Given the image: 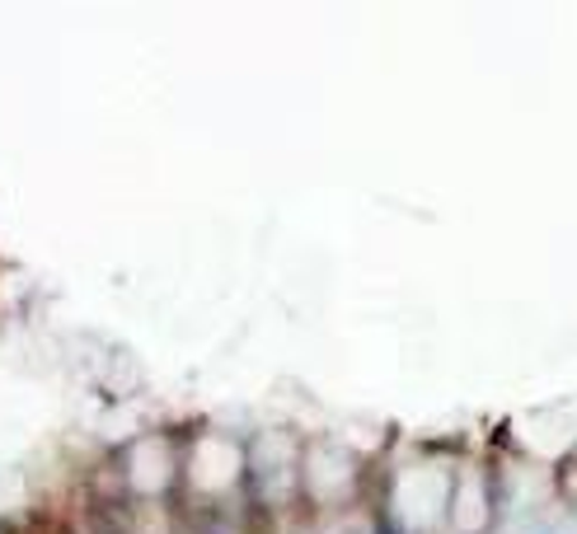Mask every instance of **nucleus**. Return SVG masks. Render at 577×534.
Returning <instances> with one entry per match:
<instances>
[{
    "instance_id": "f257e3e1",
    "label": "nucleus",
    "mask_w": 577,
    "mask_h": 534,
    "mask_svg": "<svg viewBox=\"0 0 577 534\" xmlns=\"http://www.w3.org/2000/svg\"><path fill=\"white\" fill-rule=\"evenodd\" d=\"M89 530H95V534H122L113 521H108V515H95V525H89Z\"/></svg>"
},
{
    "instance_id": "f03ea898",
    "label": "nucleus",
    "mask_w": 577,
    "mask_h": 534,
    "mask_svg": "<svg viewBox=\"0 0 577 534\" xmlns=\"http://www.w3.org/2000/svg\"><path fill=\"white\" fill-rule=\"evenodd\" d=\"M57 534H71V530H67V525H61V530H57Z\"/></svg>"
}]
</instances>
